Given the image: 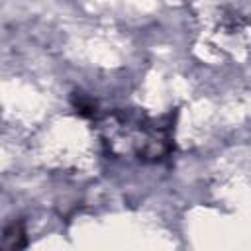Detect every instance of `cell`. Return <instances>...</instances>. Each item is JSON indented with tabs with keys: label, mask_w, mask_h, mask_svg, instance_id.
I'll list each match as a JSON object with an SVG mask.
<instances>
[{
	"label": "cell",
	"mask_w": 251,
	"mask_h": 251,
	"mask_svg": "<svg viewBox=\"0 0 251 251\" xmlns=\"http://www.w3.org/2000/svg\"><path fill=\"white\" fill-rule=\"evenodd\" d=\"M104 143L114 155H135L139 161L155 163L165 159L173 149L171 114L151 120L145 114L118 110L108 114L102 124Z\"/></svg>",
	"instance_id": "obj_1"
},
{
	"label": "cell",
	"mask_w": 251,
	"mask_h": 251,
	"mask_svg": "<svg viewBox=\"0 0 251 251\" xmlns=\"http://www.w3.org/2000/svg\"><path fill=\"white\" fill-rule=\"evenodd\" d=\"M4 245L6 247H24L25 245V231H24V227H22V224H14V226H10L8 229H6V233H4Z\"/></svg>",
	"instance_id": "obj_2"
},
{
	"label": "cell",
	"mask_w": 251,
	"mask_h": 251,
	"mask_svg": "<svg viewBox=\"0 0 251 251\" xmlns=\"http://www.w3.org/2000/svg\"><path fill=\"white\" fill-rule=\"evenodd\" d=\"M73 104H75V108H76V112L80 116H86V118H94L96 116V104L90 98H86L84 94L76 92L75 98H73Z\"/></svg>",
	"instance_id": "obj_3"
}]
</instances>
